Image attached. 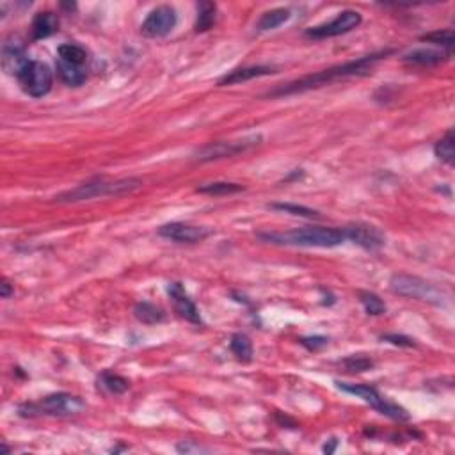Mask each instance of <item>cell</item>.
Segmentation results:
<instances>
[{
	"mask_svg": "<svg viewBox=\"0 0 455 455\" xmlns=\"http://www.w3.org/2000/svg\"><path fill=\"white\" fill-rule=\"evenodd\" d=\"M391 50H384V52H377V53H370V55L361 57L358 61H350L345 62V65H338L333 66V68L322 69L318 74L313 75H306V77L299 78V80L289 82V84L281 85L277 89L271 91L268 96L273 98H280V96H292V94H299V93H306V91L311 89H318V87H324V85H329L333 82L343 80V78H350V77H361V75H368L374 68L375 62H379L382 57L390 55Z\"/></svg>",
	"mask_w": 455,
	"mask_h": 455,
	"instance_id": "obj_1",
	"label": "cell"
},
{
	"mask_svg": "<svg viewBox=\"0 0 455 455\" xmlns=\"http://www.w3.org/2000/svg\"><path fill=\"white\" fill-rule=\"evenodd\" d=\"M267 242L281 246H299V248H336L345 242L343 230L336 228H299L286 233H258Z\"/></svg>",
	"mask_w": 455,
	"mask_h": 455,
	"instance_id": "obj_2",
	"label": "cell"
},
{
	"mask_svg": "<svg viewBox=\"0 0 455 455\" xmlns=\"http://www.w3.org/2000/svg\"><path fill=\"white\" fill-rule=\"evenodd\" d=\"M141 187L142 182L139 178H123L116 180V182L93 180V182L82 183V185L71 189V191H66L62 194L55 196V201H59V203H77V201L103 198V196H125Z\"/></svg>",
	"mask_w": 455,
	"mask_h": 455,
	"instance_id": "obj_3",
	"label": "cell"
},
{
	"mask_svg": "<svg viewBox=\"0 0 455 455\" xmlns=\"http://www.w3.org/2000/svg\"><path fill=\"white\" fill-rule=\"evenodd\" d=\"M85 404L80 397L69 393H53L49 397L41 398L40 402L22 404L18 407V413L24 418H33V416H71L78 415L84 411Z\"/></svg>",
	"mask_w": 455,
	"mask_h": 455,
	"instance_id": "obj_4",
	"label": "cell"
},
{
	"mask_svg": "<svg viewBox=\"0 0 455 455\" xmlns=\"http://www.w3.org/2000/svg\"><path fill=\"white\" fill-rule=\"evenodd\" d=\"M390 289L398 295L416 299V301H425L436 306H441L445 302L443 290L422 277L409 276V274H395L390 280Z\"/></svg>",
	"mask_w": 455,
	"mask_h": 455,
	"instance_id": "obj_5",
	"label": "cell"
},
{
	"mask_svg": "<svg viewBox=\"0 0 455 455\" xmlns=\"http://www.w3.org/2000/svg\"><path fill=\"white\" fill-rule=\"evenodd\" d=\"M336 386L345 393L361 398L363 402L368 404L370 407H374L375 411H379L381 415L388 416V418L397 420V422H407L409 420V413L404 407L390 402L386 397H382L375 388L368 386V384H350V382L336 381Z\"/></svg>",
	"mask_w": 455,
	"mask_h": 455,
	"instance_id": "obj_6",
	"label": "cell"
},
{
	"mask_svg": "<svg viewBox=\"0 0 455 455\" xmlns=\"http://www.w3.org/2000/svg\"><path fill=\"white\" fill-rule=\"evenodd\" d=\"M261 142V135H249L244 139H237V141H217L210 142L207 146L199 148L194 153V159L199 162H212V160L219 159H230V157H237L240 153L252 150Z\"/></svg>",
	"mask_w": 455,
	"mask_h": 455,
	"instance_id": "obj_7",
	"label": "cell"
},
{
	"mask_svg": "<svg viewBox=\"0 0 455 455\" xmlns=\"http://www.w3.org/2000/svg\"><path fill=\"white\" fill-rule=\"evenodd\" d=\"M17 78L20 87L24 89V93L33 98H41L49 94L53 84V75L52 69L49 68V65L40 61H33V59L27 62V66L22 69Z\"/></svg>",
	"mask_w": 455,
	"mask_h": 455,
	"instance_id": "obj_8",
	"label": "cell"
},
{
	"mask_svg": "<svg viewBox=\"0 0 455 455\" xmlns=\"http://www.w3.org/2000/svg\"><path fill=\"white\" fill-rule=\"evenodd\" d=\"M363 18L358 11L352 9H345L341 11L334 20L327 22V24L317 25L306 31V36L313 37V40H327V37H336L341 34H347L354 28H358L361 25Z\"/></svg>",
	"mask_w": 455,
	"mask_h": 455,
	"instance_id": "obj_9",
	"label": "cell"
},
{
	"mask_svg": "<svg viewBox=\"0 0 455 455\" xmlns=\"http://www.w3.org/2000/svg\"><path fill=\"white\" fill-rule=\"evenodd\" d=\"M178 22V15H176L175 8L171 6H159L146 17V20L142 22L141 31L146 37H164L176 27Z\"/></svg>",
	"mask_w": 455,
	"mask_h": 455,
	"instance_id": "obj_10",
	"label": "cell"
},
{
	"mask_svg": "<svg viewBox=\"0 0 455 455\" xmlns=\"http://www.w3.org/2000/svg\"><path fill=\"white\" fill-rule=\"evenodd\" d=\"M159 235L167 240L178 242V244H198L212 235V232L205 226H194L185 223H169L159 228Z\"/></svg>",
	"mask_w": 455,
	"mask_h": 455,
	"instance_id": "obj_11",
	"label": "cell"
},
{
	"mask_svg": "<svg viewBox=\"0 0 455 455\" xmlns=\"http://www.w3.org/2000/svg\"><path fill=\"white\" fill-rule=\"evenodd\" d=\"M28 61L31 59L25 53V43L22 41V37L15 36V34L9 36L2 45V68L6 74L18 77Z\"/></svg>",
	"mask_w": 455,
	"mask_h": 455,
	"instance_id": "obj_12",
	"label": "cell"
},
{
	"mask_svg": "<svg viewBox=\"0 0 455 455\" xmlns=\"http://www.w3.org/2000/svg\"><path fill=\"white\" fill-rule=\"evenodd\" d=\"M167 293L171 297V302H173V308L178 313L180 317L185 318L191 324H201V317H199V311L196 308V304L192 302V299L189 297V293L185 292V289L182 286V283L175 281V283H169L167 286Z\"/></svg>",
	"mask_w": 455,
	"mask_h": 455,
	"instance_id": "obj_13",
	"label": "cell"
},
{
	"mask_svg": "<svg viewBox=\"0 0 455 455\" xmlns=\"http://www.w3.org/2000/svg\"><path fill=\"white\" fill-rule=\"evenodd\" d=\"M345 239L352 240L354 244L361 246L365 249H379L384 246V237L377 228L368 224H352L343 230Z\"/></svg>",
	"mask_w": 455,
	"mask_h": 455,
	"instance_id": "obj_14",
	"label": "cell"
},
{
	"mask_svg": "<svg viewBox=\"0 0 455 455\" xmlns=\"http://www.w3.org/2000/svg\"><path fill=\"white\" fill-rule=\"evenodd\" d=\"M450 52H439V50L432 49H416L413 52L406 53L402 57V61L409 66H420V68H432V66H438L441 62H445L447 59H450Z\"/></svg>",
	"mask_w": 455,
	"mask_h": 455,
	"instance_id": "obj_15",
	"label": "cell"
},
{
	"mask_svg": "<svg viewBox=\"0 0 455 455\" xmlns=\"http://www.w3.org/2000/svg\"><path fill=\"white\" fill-rule=\"evenodd\" d=\"M276 74V69L271 66H248V68H239L224 75L217 85H233V84H242V82L252 80V78L265 77V75Z\"/></svg>",
	"mask_w": 455,
	"mask_h": 455,
	"instance_id": "obj_16",
	"label": "cell"
},
{
	"mask_svg": "<svg viewBox=\"0 0 455 455\" xmlns=\"http://www.w3.org/2000/svg\"><path fill=\"white\" fill-rule=\"evenodd\" d=\"M59 31V17L52 11L37 12L33 20V37L34 40H43Z\"/></svg>",
	"mask_w": 455,
	"mask_h": 455,
	"instance_id": "obj_17",
	"label": "cell"
},
{
	"mask_svg": "<svg viewBox=\"0 0 455 455\" xmlns=\"http://www.w3.org/2000/svg\"><path fill=\"white\" fill-rule=\"evenodd\" d=\"M55 66H57V75H59V78H61L66 85L78 87V85H82L85 82L87 71H85L84 66L68 65V62L59 61V59H57Z\"/></svg>",
	"mask_w": 455,
	"mask_h": 455,
	"instance_id": "obj_18",
	"label": "cell"
},
{
	"mask_svg": "<svg viewBox=\"0 0 455 455\" xmlns=\"http://www.w3.org/2000/svg\"><path fill=\"white\" fill-rule=\"evenodd\" d=\"M290 17H292V12H290V9L286 8L271 9V11L261 15V18L258 20V24H256V28H258L260 33L274 31V28H277L280 25H283L284 22H289Z\"/></svg>",
	"mask_w": 455,
	"mask_h": 455,
	"instance_id": "obj_19",
	"label": "cell"
},
{
	"mask_svg": "<svg viewBox=\"0 0 455 455\" xmlns=\"http://www.w3.org/2000/svg\"><path fill=\"white\" fill-rule=\"evenodd\" d=\"M57 55H59V61H65L68 65L75 66H84L87 65V52H85L84 46L77 45V43H65L57 49Z\"/></svg>",
	"mask_w": 455,
	"mask_h": 455,
	"instance_id": "obj_20",
	"label": "cell"
},
{
	"mask_svg": "<svg viewBox=\"0 0 455 455\" xmlns=\"http://www.w3.org/2000/svg\"><path fill=\"white\" fill-rule=\"evenodd\" d=\"M134 315L139 322L148 325L159 324V322H164V318H166V313L159 306L151 304V302H139L134 308Z\"/></svg>",
	"mask_w": 455,
	"mask_h": 455,
	"instance_id": "obj_21",
	"label": "cell"
},
{
	"mask_svg": "<svg viewBox=\"0 0 455 455\" xmlns=\"http://www.w3.org/2000/svg\"><path fill=\"white\" fill-rule=\"evenodd\" d=\"M230 349H232V352L235 354V358L239 359V361L248 363L252 359V341L248 334H233L232 341H230Z\"/></svg>",
	"mask_w": 455,
	"mask_h": 455,
	"instance_id": "obj_22",
	"label": "cell"
},
{
	"mask_svg": "<svg viewBox=\"0 0 455 455\" xmlns=\"http://www.w3.org/2000/svg\"><path fill=\"white\" fill-rule=\"evenodd\" d=\"M434 153L439 160H443L448 166H454L455 162V137L454 130H448L445 137L439 139L434 146Z\"/></svg>",
	"mask_w": 455,
	"mask_h": 455,
	"instance_id": "obj_23",
	"label": "cell"
},
{
	"mask_svg": "<svg viewBox=\"0 0 455 455\" xmlns=\"http://www.w3.org/2000/svg\"><path fill=\"white\" fill-rule=\"evenodd\" d=\"M196 191L208 196H230L244 191V185H240V183H232V182H214V183H203V185H199Z\"/></svg>",
	"mask_w": 455,
	"mask_h": 455,
	"instance_id": "obj_24",
	"label": "cell"
},
{
	"mask_svg": "<svg viewBox=\"0 0 455 455\" xmlns=\"http://www.w3.org/2000/svg\"><path fill=\"white\" fill-rule=\"evenodd\" d=\"M98 386H102L103 390L109 391L112 395H123L128 390V381L125 377L118 374H112V372H103L100 377H98Z\"/></svg>",
	"mask_w": 455,
	"mask_h": 455,
	"instance_id": "obj_25",
	"label": "cell"
},
{
	"mask_svg": "<svg viewBox=\"0 0 455 455\" xmlns=\"http://www.w3.org/2000/svg\"><path fill=\"white\" fill-rule=\"evenodd\" d=\"M216 4L212 2H201L198 4V20H196V33H205L212 25L216 24Z\"/></svg>",
	"mask_w": 455,
	"mask_h": 455,
	"instance_id": "obj_26",
	"label": "cell"
},
{
	"mask_svg": "<svg viewBox=\"0 0 455 455\" xmlns=\"http://www.w3.org/2000/svg\"><path fill=\"white\" fill-rule=\"evenodd\" d=\"M422 41H427V43H432L436 46H441V49H447V52H452V46L455 43V36L454 31L452 28H445V31H434V33L423 34L420 37Z\"/></svg>",
	"mask_w": 455,
	"mask_h": 455,
	"instance_id": "obj_27",
	"label": "cell"
},
{
	"mask_svg": "<svg viewBox=\"0 0 455 455\" xmlns=\"http://www.w3.org/2000/svg\"><path fill=\"white\" fill-rule=\"evenodd\" d=\"M359 301H361L363 308L372 317H379L382 313H386V304L381 297L374 292H359Z\"/></svg>",
	"mask_w": 455,
	"mask_h": 455,
	"instance_id": "obj_28",
	"label": "cell"
},
{
	"mask_svg": "<svg viewBox=\"0 0 455 455\" xmlns=\"http://www.w3.org/2000/svg\"><path fill=\"white\" fill-rule=\"evenodd\" d=\"M273 210H280L284 212V214H292V216H299V217H306V219H318L320 214L317 210H313V208L302 207V205H293V203H273L271 205Z\"/></svg>",
	"mask_w": 455,
	"mask_h": 455,
	"instance_id": "obj_29",
	"label": "cell"
},
{
	"mask_svg": "<svg viewBox=\"0 0 455 455\" xmlns=\"http://www.w3.org/2000/svg\"><path fill=\"white\" fill-rule=\"evenodd\" d=\"M343 366H345L349 372H366V370H372L374 368V361L368 358H365V356H350V358L343 359Z\"/></svg>",
	"mask_w": 455,
	"mask_h": 455,
	"instance_id": "obj_30",
	"label": "cell"
},
{
	"mask_svg": "<svg viewBox=\"0 0 455 455\" xmlns=\"http://www.w3.org/2000/svg\"><path fill=\"white\" fill-rule=\"evenodd\" d=\"M301 345H304L308 350H320L322 347L327 345V338H324V336L301 338Z\"/></svg>",
	"mask_w": 455,
	"mask_h": 455,
	"instance_id": "obj_31",
	"label": "cell"
},
{
	"mask_svg": "<svg viewBox=\"0 0 455 455\" xmlns=\"http://www.w3.org/2000/svg\"><path fill=\"white\" fill-rule=\"evenodd\" d=\"M382 340L390 341V343H393V345H398V347H416L415 340H411V338H407V336H402V334H384Z\"/></svg>",
	"mask_w": 455,
	"mask_h": 455,
	"instance_id": "obj_32",
	"label": "cell"
},
{
	"mask_svg": "<svg viewBox=\"0 0 455 455\" xmlns=\"http://www.w3.org/2000/svg\"><path fill=\"white\" fill-rule=\"evenodd\" d=\"M12 293V286L9 284L8 280H2V284H0V295H2V299H9Z\"/></svg>",
	"mask_w": 455,
	"mask_h": 455,
	"instance_id": "obj_33",
	"label": "cell"
},
{
	"mask_svg": "<svg viewBox=\"0 0 455 455\" xmlns=\"http://www.w3.org/2000/svg\"><path fill=\"white\" fill-rule=\"evenodd\" d=\"M178 452H185V454H187V452H203V448L198 447V445L185 443V445H178Z\"/></svg>",
	"mask_w": 455,
	"mask_h": 455,
	"instance_id": "obj_34",
	"label": "cell"
}]
</instances>
